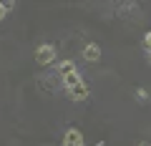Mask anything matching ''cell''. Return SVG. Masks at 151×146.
Returning <instances> with one entry per match:
<instances>
[{
	"mask_svg": "<svg viewBox=\"0 0 151 146\" xmlns=\"http://www.w3.org/2000/svg\"><path fill=\"white\" fill-rule=\"evenodd\" d=\"M68 96L73 98V101H83V98H88V88H86V86L81 83V86L70 88V91H68Z\"/></svg>",
	"mask_w": 151,
	"mask_h": 146,
	"instance_id": "cell-4",
	"label": "cell"
},
{
	"mask_svg": "<svg viewBox=\"0 0 151 146\" xmlns=\"http://www.w3.org/2000/svg\"><path fill=\"white\" fill-rule=\"evenodd\" d=\"M5 13H8V8L3 5V3H0V20H3V18H5Z\"/></svg>",
	"mask_w": 151,
	"mask_h": 146,
	"instance_id": "cell-8",
	"label": "cell"
},
{
	"mask_svg": "<svg viewBox=\"0 0 151 146\" xmlns=\"http://www.w3.org/2000/svg\"><path fill=\"white\" fill-rule=\"evenodd\" d=\"M53 58H55V48H53V45H48V43L40 45L38 53H35V60H38V63H50Z\"/></svg>",
	"mask_w": 151,
	"mask_h": 146,
	"instance_id": "cell-1",
	"label": "cell"
},
{
	"mask_svg": "<svg viewBox=\"0 0 151 146\" xmlns=\"http://www.w3.org/2000/svg\"><path fill=\"white\" fill-rule=\"evenodd\" d=\"M139 146H146V144H139Z\"/></svg>",
	"mask_w": 151,
	"mask_h": 146,
	"instance_id": "cell-10",
	"label": "cell"
},
{
	"mask_svg": "<svg viewBox=\"0 0 151 146\" xmlns=\"http://www.w3.org/2000/svg\"><path fill=\"white\" fill-rule=\"evenodd\" d=\"M63 83H65V88H68V91H70V88H76V86H81V76H78V70H76V73H70V76H65L63 78Z\"/></svg>",
	"mask_w": 151,
	"mask_h": 146,
	"instance_id": "cell-5",
	"label": "cell"
},
{
	"mask_svg": "<svg viewBox=\"0 0 151 146\" xmlns=\"http://www.w3.org/2000/svg\"><path fill=\"white\" fill-rule=\"evenodd\" d=\"M83 144V136L78 129H68L65 131V146H81Z\"/></svg>",
	"mask_w": 151,
	"mask_h": 146,
	"instance_id": "cell-3",
	"label": "cell"
},
{
	"mask_svg": "<svg viewBox=\"0 0 151 146\" xmlns=\"http://www.w3.org/2000/svg\"><path fill=\"white\" fill-rule=\"evenodd\" d=\"M146 58H149V63H151V50H146Z\"/></svg>",
	"mask_w": 151,
	"mask_h": 146,
	"instance_id": "cell-9",
	"label": "cell"
},
{
	"mask_svg": "<svg viewBox=\"0 0 151 146\" xmlns=\"http://www.w3.org/2000/svg\"><path fill=\"white\" fill-rule=\"evenodd\" d=\"M83 58H86L88 63H96V60L101 58V48H98L96 43H88L86 48H83Z\"/></svg>",
	"mask_w": 151,
	"mask_h": 146,
	"instance_id": "cell-2",
	"label": "cell"
},
{
	"mask_svg": "<svg viewBox=\"0 0 151 146\" xmlns=\"http://www.w3.org/2000/svg\"><path fill=\"white\" fill-rule=\"evenodd\" d=\"M136 96H139V101H149V93H146L144 88H139V91H136Z\"/></svg>",
	"mask_w": 151,
	"mask_h": 146,
	"instance_id": "cell-7",
	"label": "cell"
},
{
	"mask_svg": "<svg viewBox=\"0 0 151 146\" xmlns=\"http://www.w3.org/2000/svg\"><path fill=\"white\" fill-rule=\"evenodd\" d=\"M58 70H60V76H70V73H76V63H73V60H63V63H60L58 65Z\"/></svg>",
	"mask_w": 151,
	"mask_h": 146,
	"instance_id": "cell-6",
	"label": "cell"
}]
</instances>
